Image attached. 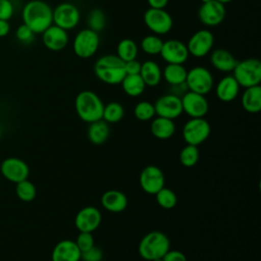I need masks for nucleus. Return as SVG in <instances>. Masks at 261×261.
<instances>
[{"instance_id":"obj_36","label":"nucleus","mask_w":261,"mask_h":261,"mask_svg":"<svg viewBox=\"0 0 261 261\" xmlns=\"http://www.w3.org/2000/svg\"><path fill=\"white\" fill-rule=\"evenodd\" d=\"M155 197L158 205L164 209H172L177 202V198L174 192L165 187L159 190L155 194Z\"/></svg>"},{"instance_id":"obj_8","label":"nucleus","mask_w":261,"mask_h":261,"mask_svg":"<svg viewBox=\"0 0 261 261\" xmlns=\"http://www.w3.org/2000/svg\"><path fill=\"white\" fill-rule=\"evenodd\" d=\"M143 18L145 25L157 36L168 34L173 25L171 15L164 9L148 8Z\"/></svg>"},{"instance_id":"obj_26","label":"nucleus","mask_w":261,"mask_h":261,"mask_svg":"<svg viewBox=\"0 0 261 261\" xmlns=\"http://www.w3.org/2000/svg\"><path fill=\"white\" fill-rule=\"evenodd\" d=\"M151 134L159 140H167L171 138L175 132V124L172 119L157 116L152 120Z\"/></svg>"},{"instance_id":"obj_11","label":"nucleus","mask_w":261,"mask_h":261,"mask_svg":"<svg viewBox=\"0 0 261 261\" xmlns=\"http://www.w3.org/2000/svg\"><path fill=\"white\" fill-rule=\"evenodd\" d=\"M213 45V34L207 29H202L195 32L191 36V38L188 41L187 48L190 55L196 58H202L212 51Z\"/></svg>"},{"instance_id":"obj_37","label":"nucleus","mask_w":261,"mask_h":261,"mask_svg":"<svg viewBox=\"0 0 261 261\" xmlns=\"http://www.w3.org/2000/svg\"><path fill=\"white\" fill-rule=\"evenodd\" d=\"M135 117L141 121H147L155 116L154 105L149 101H141L134 108Z\"/></svg>"},{"instance_id":"obj_27","label":"nucleus","mask_w":261,"mask_h":261,"mask_svg":"<svg viewBox=\"0 0 261 261\" xmlns=\"http://www.w3.org/2000/svg\"><path fill=\"white\" fill-rule=\"evenodd\" d=\"M110 129L108 123L103 119L91 122L88 127V138L94 145H102L109 137Z\"/></svg>"},{"instance_id":"obj_4","label":"nucleus","mask_w":261,"mask_h":261,"mask_svg":"<svg viewBox=\"0 0 261 261\" xmlns=\"http://www.w3.org/2000/svg\"><path fill=\"white\" fill-rule=\"evenodd\" d=\"M170 249L169 239L165 233L159 230L148 232L139 243L138 251L140 256L147 261L162 259L165 253Z\"/></svg>"},{"instance_id":"obj_25","label":"nucleus","mask_w":261,"mask_h":261,"mask_svg":"<svg viewBox=\"0 0 261 261\" xmlns=\"http://www.w3.org/2000/svg\"><path fill=\"white\" fill-rule=\"evenodd\" d=\"M139 74L146 87H156L160 84L162 79V70L159 64L153 60H146L141 63Z\"/></svg>"},{"instance_id":"obj_38","label":"nucleus","mask_w":261,"mask_h":261,"mask_svg":"<svg viewBox=\"0 0 261 261\" xmlns=\"http://www.w3.org/2000/svg\"><path fill=\"white\" fill-rule=\"evenodd\" d=\"M74 243L82 253L84 251L89 250L90 248H92L94 246V238L91 232L80 231V233L76 238V241Z\"/></svg>"},{"instance_id":"obj_31","label":"nucleus","mask_w":261,"mask_h":261,"mask_svg":"<svg viewBox=\"0 0 261 261\" xmlns=\"http://www.w3.org/2000/svg\"><path fill=\"white\" fill-rule=\"evenodd\" d=\"M124 109L118 102H109L104 105L102 119L107 123H116L123 118Z\"/></svg>"},{"instance_id":"obj_40","label":"nucleus","mask_w":261,"mask_h":261,"mask_svg":"<svg viewBox=\"0 0 261 261\" xmlns=\"http://www.w3.org/2000/svg\"><path fill=\"white\" fill-rule=\"evenodd\" d=\"M102 257H103L102 250L95 246L81 253V259L83 261H101Z\"/></svg>"},{"instance_id":"obj_9","label":"nucleus","mask_w":261,"mask_h":261,"mask_svg":"<svg viewBox=\"0 0 261 261\" xmlns=\"http://www.w3.org/2000/svg\"><path fill=\"white\" fill-rule=\"evenodd\" d=\"M210 124L204 117L191 118L182 127V138L189 145L199 146L210 135Z\"/></svg>"},{"instance_id":"obj_13","label":"nucleus","mask_w":261,"mask_h":261,"mask_svg":"<svg viewBox=\"0 0 261 261\" xmlns=\"http://www.w3.org/2000/svg\"><path fill=\"white\" fill-rule=\"evenodd\" d=\"M0 171L7 180L14 184L27 179L30 174L29 165L22 159L16 157L4 159L0 165Z\"/></svg>"},{"instance_id":"obj_46","label":"nucleus","mask_w":261,"mask_h":261,"mask_svg":"<svg viewBox=\"0 0 261 261\" xmlns=\"http://www.w3.org/2000/svg\"><path fill=\"white\" fill-rule=\"evenodd\" d=\"M215 1H217V2H219V3H221V4H223V5H225V4H227V3L232 2L233 0H215Z\"/></svg>"},{"instance_id":"obj_22","label":"nucleus","mask_w":261,"mask_h":261,"mask_svg":"<svg viewBox=\"0 0 261 261\" xmlns=\"http://www.w3.org/2000/svg\"><path fill=\"white\" fill-rule=\"evenodd\" d=\"M210 62L215 69L221 72H230L238 61L228 50L217 48L210 52Z\"/></svg>"},{"instance_id":"obj_7","label":"nucleus","mask_w":261,"mask_h":261,"mask_svg":"<svg viewBox=\"0 0 261 261\" xmlns=\"http://www.w3.org/2000/svg\"><path fill=\"white\" fill-rule=\"evenodd\" d=\"M186 85L189 91L206 95L214 86V77L208 68L204 66H195L188 70Z\"/></svg>"},{"instance_id":"obj_3","label":"nucleus","mask_w":261,"mask_h":261,"mask_svg":"<svg viewBox=\"0 0 261 261\" xmlns=\"http://www.w3.org/2000/svg\"><path fill=\"white\" fill-rule=\"evenodd\" d=\"M74 108L79 117L88 123L102 119L104 104L101 98L90 90L80 92L74 100Z\"/></svg>"},{"instance_id":"obj_21","label":"nucleus","mask_w":261,"mask_h":261,"mask_svg":"<svg viewBox=\"0 0 261 261\" xmlns=\"http://www.w3.org/2000/svg\"><path fill=\"white\" fill-rule=\"evenodd\" d=\"M240 89L241 87L232 74H227L216 84L215 95L222 102H231L238 97Z\"/></svg>"},{"instance_id":"obj_48","label":"nucleus","mask_w":261,"mask_h":261,"mask_svg":"<svg viewBox=\"0 0 261 261\" xmlns=\"http://www.w3.org/2000/svg\"><path fill=\"white\" fill-rule=\"evenodd\" d=\"M0 137H1V127H0Z\"/></svg>"},{"instance_id":"obj_6","label":"nucleus","mask_w":261,"mask_h":261,"mask_svg":"<svg viewBox=\"0 0 261 261\" xmlns=\"http://www.w3.org/2000/svg\"><path fill=\"white\" fill-rule=\"evenodd\" d=\"M99 45V34L87 28L81 30L75 35L72 42V50L77 57L82 59H88L96 54Z\"/></svg>"},{"instance_id":"obj_28","label":"nucleus","mask_w":261,"mask_h":261,"mask_svg":"<svg viewBox=\"0 0 261 261\" xmlns=\"http://www.w3.org/2000/svg\"><path fill=\"white\" fill-rule=\"evenodd\" d=\"M188 70L182 64L167 63L162 71V76L169 86L186 83Z\"/></svg>"},{"instance_id":"obj_32","label":"nucleus","mask_w":261,"mask_h":261,"mask_svg":"<svg viewBox=\"0 0 261 261\" xmlns=\"http://www.w3.org/2000/svg\"><path fill=\"white\" fill-rule=\"evenodd\" d=\"M87 24L88 29L96 32L99 34V32L103 31L106 27V15L104 11L100 8H92L87 16Z\"/></svg>"},{"instance_id":"obj_18","label":"nucleus","mask_w":261,"mask_h":261,"mask_svg":"<svg viewBox=\"0 0 261 261\" xmlns=\"http://www.w3.org/2000/svg\"><path fill=\"white\" fill-rule=\"evenodd\" d=\"M42 40L47 49L57 52L63 50L67 46L69 37L67 31L55 24H51L42 33Z\"/></svg>"},{"instance_id":"obj_30","label":"nucleus","mask_w":261,"mask_h":261,"mask_svg":"<svg viewBox=\"0 0 261 261\" xmlns=\"http://www.w3.org/2000/svg\"><path fill=\"white\" fill-rule=\"evenodd\" d=\"M138 52L139 49L137 43L128 38L120 40L116 47V56L120 58L123 62L137 59Z\"/></svg>"},{"instance_id":"obj_5","label":"nucleus","mask_w":261,"mask_h":261,"mask_svg":"<svg viewBox=\"0 0 261 261\" xmlns=\"http://www.w3.org/2000/svg\"><path fill=\"white\" fill-rule=\"evenodd\" d=\"M231 72L240 87L246 89L260 85L261 62L257 58H247L238 61Z\"/></svg>"},{"instance_id":"obj_47","label":"nucleus","mask_w":261,"mask_h":261,"mask_svg":"<svg viewBox=\"0 0 261 261\" xmlns=\"http://www.w3.org/2000/svg\"><path fill=\"white\" fill-rule=\"evenodd\" d=\"M202 3H206V2H209V1H212V0H200Z\"/></svg>"},{"instance_id":"obj_10","label":"nucleus","mask_w":261,"mask_h":261,"mask_svg":"<svg viewBox=\"0 0 261 261\" xmlns=\"http://www.w3.org/2000/svg\"><path fill=\"white\" fill-rule=\"evenodd\" d=\"M81 19L79 8L69 2H62L53 9V24L68 31L74 29Z\"/></svg>"},{"instance_id":"obj_41","label":"nucleus","mask_w":261,"mask_h":261,"mask_svg":"<svg viewBox=\"0 0 261 261\" xmlns=\"http://www.w3.org/2000/svg\"><path fill=\"white\" fill-rule=\"evenodd\" d=\"M13 4L10 0H0V19L9 20L13 15Z\"/></svg>"},{"instance_id":"obj_12","label":"nucleus","mask_w":261,"mask_h":261,"mask_svg":"<svg viewBox=\"0 0 261 261\" xmlns=\"http://www.w3.org/2000/svg\"><path fill=\"white\" fill-rule=\"evenodd\" d=\"M182 112L187 113L191 118L204 117L209 109V104L205 95H201L192 91H187L181 97Z\"/></svg>"},{"instance_id":"obj_15","label":"nucleus","mask_w":261,"mask_h":261,"mask_svg":"<svg viewBox=\"0 0 261 261\" xmlns=\"http://www.w3.org/2000/svg\"><path fill=\"white\" fill-rule=\"evenodd\" d=\"M139 180L143 191L150 195H155L165 184V177L162 170L155 165L146 166L141 171Z\"/></svg>"},{"instance_id":"obj_17","label":"nucleus","mask_w":261,"mask_h":261,"mask_svg":"<svg viewBox=\"0 0 261 261\" xmlns=\"http://www.w3.org/2000/svg\"><path fill=\"white\" fill-rule=\"evenodd\" d=\"M225 13L224 5L215 0L202 3L198 10L199 19L206 27L219 25L223 21Z\"/></svg>"},{"instance_id":"obj_44","label":"nucleus","mask_w":261,"mask_h":261,"mask_svg":"<svg viewBox=\"0 0 261 261\" xmlns=\"http://www.w3.org/2000/svg\"><path fill=\"white\" fill-rule=\"evenodd\" d=\"M147 2L150 8L164 9L168 3V0H147Z\"/></svg>"},{"instance_id":"obj_14","label":"nucleus","mask_w":261,"mask_h":261,"mask_svg":"<svg viewBox=\"0 0 261 261\" xmlns=\"http://www.w3.org/2000/svg\"><path fill=\"white\" fill-rule=\"evenodd\" d=\"M159 55L166 63L174 64H184L190 56L187 45L176 39L164 41Z\"/></svg>"},{"instance_id":"obj_39","label":"nucleus","mask_w":261,"mask_h":261,"mask_svg":"<svg viewBox=\"0 0 261 261\" xmlns=\"http://www.w3.org/2000/svg\"><path fill=\"white\" fill-rule=\"evenodd\" d=\"M35 33L28 27L25 25L24 23L20 24L17 29H16V32H15V36H16V39L21 42V43H24V44H29V43H32L35 39Z\"/></svg>"},{"instance_id":"obj_29","label":"nucleus","mask_w":261,"mask_h":261,"mask_svg":"<svg viewBox=\"0 0 261 261\" xmlns=\"http://www.w3.org/2000/svg\"><path fill=\"white\" fill-rule=\"evenodd\" d=\"M120 85L123 92L129 97H138L142 95L146 88L140 74H125Z\"/></svg>"},{"instance_id":"obj_45","label":"nucleus","mask_w":261,"mask_h":261,"mask_svg":"<svg viewBox=\"0 0 261 261\" xmlns=\"http://www.w3.org/2000/svg\"><path fill=\"white\" fill-rule=\"evenodd\" d=\"M9 31H10V25L8 20L0 19V38L7 36Z\"/></svg>"},{"instance_id":"obj_1","label":"nucleus","mask_w":261,"mask_h":261,"mask_svg":"<svg viewBox=\"0 0 261 261\" xmlns=\"http://www.w3.org/2000/svg\"><path fill=\"white\" fill-rule=\"evenodd\" d=\"M22 21L35 34H42L53 24V9L43 0H31L22 8Z\"/></svg>"},{"instance_id":"obj_23","label":"nucleus","mask_w":261,"mask_h":261,"mask_svg":"<svg viewBox=\"0 0 261 261\" xmlns=\"http://www.w3.org/2000/svg\"><path fill=\"white\" fill-rule=\"evenodd\" d=\"M101 204L107 211L118 213L123 211L127 206L126 196L117 190L106 191L101 197Z\"/></svg>"},{"instance_id":"obj_24","label":"nucleus","mask_w":261,"mask_h":261,"mask_svg":"<svg viewBox=\"0 0 261 261\" xmlns=\"http://www.w3.org/2000/svg\"><path fill=\"white\" fill-rule=\"evenodd\" d=\"M244 110L249 113H258L261 110V87L260 85L246 88L241 97Z\"/></svg>"},{"instance_id":"obj_16","label":"nucleus","mask_w":261,"mask_h":261,"mask_svg":"<svg viewBox=\"0 0 261 261\" xmlns=\"http://www.w3.org/2000/svg\"><path fill=\"white\" fill-rule=\"evenodd\" d=\"M153 105L155 109V114H157V116L173 120L182 113L180 97L170 93L160 96Z\"/></svg>"},{"instance_id":"obj_2","label":"nucleus","mask_w":261,"mask_h":261,"mask_svg":"<svg viewBox=\"0 0 261 261\" xmlns=\"http://www.w3.org/2000/svg\"><path fill=\"white\" fill-rule=\"evenodd\" d=\"M94 73L104 84L120 85L125 76L124 62L114 54L100 56L95 61Z\"/></svg>"},{"instance_id":"obj_19","label":"nucleus","mask_w":261,"mask_h":261,"mask_svg":"<svg viewBox=\"0 0 261 261\" xmlns=\"http://www.w3.org/2000/svg\"><path fill=\"white\" fill-rule=\"evenodd\" d=\"M101 223V213L94 206H87L81 209L74 218L75 227L80 231L92 232Z\"/></svg>"},{"instance_id":"obj_33","label":"nucleus","mask_w":261,"mask_h":261,"mask_svg":"<svg viewBox=\"0 0 261 261\" xmlns=\"http://www.w3.org/2000/svg\"><path fill=\"white\" fill-rule=\"evenodd\" d=\"M163 45L162 39L157 35H147L145 36L140 44L142 51L148 55H159Z\"/></svg>"},{"instance_id":"obj_35","label":"nucleus","mask_w":261,"mask_h":261,"mask_svg":"<svg viewBox=\"0 0 261 261\" xmlns=\"http://www.w3.org/2000/svg\"><path fill=\"white\" fill-rule=\"evenodd\" d=\"M199 160L198 146L189 145L185 146L179 153V161L186 167H193Z\"/></svg>"},{"instance_id":"obj_43","label":"nucleus","mask_w":261,"mask_h":261,"mask_svg":"<svg viewBox=\"0 0 261 261\" xmlns=\"http://www.w3.org/2000/svg\"><path fill=\"white\" fill-rule=\"evenodd\" d=\"M141 69V62L137 59H133L124 62V70L125 74H139Z\"/></svg>"},{"instance_id":"obj_34","label":"nucleus","mask_w":261,"mask_h":261,"mask_svg":"<svg viewBox=\"0 0 261 261\" xmlns=\"http://www.w3.org/2000/svg\"><path fill=\"white\" fill-rule=\"evenodd\" d=\"M15 193L19 200L23 202H32L37 195V189L35 185L28 178L16 184Z\"/></svg>"},{"instance_id":"obj_42","label":"nucleus","mask_w":261,"mask_h":261,"mask_svg":"<svg viewBox=\"0 0 261 261\" xmlns=\"http://www.w3.org/2000/svg\"><path fill=\"white\" fill-rule=\"evenodd\" d=\"M162 261H187V257L182 252L176 250H168L162 257Z\"/></svg>"},{"instance_id":"obj_20","label":"nucleus","mask_w":261,"mask_h":261,"mask_svg":"<svg viewBox=\"0 0 261 261\" xmlns=\"http://www.w3.org/2000/svg\"><path fill=\"white\" fill-rule=\"evenodd\" d=\"M52 261H80L81 251L71 240H62L53 248Z\"/></svg>"}]
</instances>
